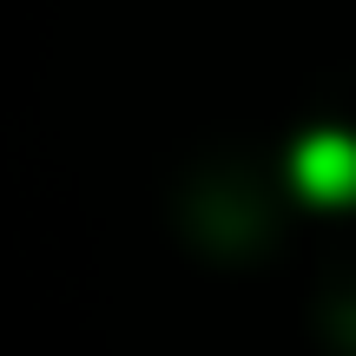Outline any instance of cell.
<instances>
[{
  "label": "cell",
  "mask_w": 356,
  "mask_h": 356,
  "mask_svg": "<svg viewBox=\"0 0 356 356\" xmlns=\"http://www.w3.org/2000/svg\"><path fill=\"white\" fill-rule=\"evenodd\" d=\"M291 178L317 204H350L356 198V132H304L291 152Z\"/></svg>",
  "instance_id": "cell-1"
}]
</instances>
